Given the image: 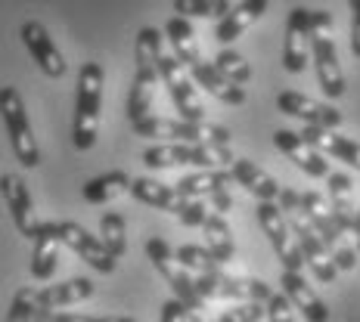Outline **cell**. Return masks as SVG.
<instances>
[{
	"label": "cell",
	"instance_id": "35",
	"mask_svg": "<svg viewBox=\"0 0 360 322\" xmlns=\"http://www.w3.org/2000/svg\"><path fill=\"white\" fill-rule=\"evenodd\" d=\"M37 295H41V291H34L32 286H22L16 295H13V304H10V310H6L4 322H34V316H37Z\"/></svg>",
	"mask_w": 360,
	"mask_h": 322
},
{
	"label": "cell",
	"instance_id": "6",
	"mask_svg": "<svg viewBox=\"0 0 360 322\" xmlns=\"http://www.w3.org/2000/svg\"><path fill=\"white\" fill-rule=\"evenodd\" d=\"M302 211H304L307 220H311V227L320 233V239L326 242V248L333 251L339 269H345V273L354 269L360 251H354V245L348 242V229H345L342 220L335 217L329 199H323L320 192H314V189H307V192H302Z\"/></svg>",
	"mask_w": 360,
	"mask_h": 322
},
{
	"label": "cell",
	"instance_id": "4",
	"mask_svg": "<svg viewBox=\"0 0 360 322\" xmlns=\"http://www.w3.org/2000/svg\"><path fill=\"white\" fill-rule=\"evenodd\" d=\"M134 133L146 140H171V143H224L230 146L233 133L212 121H190V118H159L146 115L131 121Z\"/></svg>",
	"mask_w": 360,
	"mask_h": 322
},
{
	"label": "cell",
	"instance_id": "43",
	"mask_svg": "<svg viewBox=\"0 0 360 322\" xmlns=\"http://www.w3.org/2000/svg\"><path fill=\"white\" fill-rule=\"evenodd\" d=\"M276 201H280V208H283L286 214H292V211H302V192L292 189V186H286V189L280 192V199H276Z\"/></svg>",
	"mask_w": 360,
	"mask_h": 322
},
{
	"label": "cell",
	"instance_id": "28",
	"mask_svg": "<svg viewBox=\"0 0 360 322\" xmlns=\"http://www.w3.org/2000/svg\"><path fill=\"white\" fill-rule=\"evenodd\" d=\"M124 192H131V177L124 170H109V174H100L81 186V196L87 205H109V201L122 199Z\"/></svg>",
	"mask_w": 360,
	"mask_h": 322
},
{
	"label": "cell",
	"instance_id": "9",
	"mask_svg": "<svg viewBox=\"0 0 360 322\" xmlns=\"http://www.w3.org/2000/svg\"><path fill=\"white\" fill-rule=\"evenodd\" d=\"M255 214H258V227H261V233L267 236V242L274 245L280 264L286 269H302L304 254H302V245H298V236L292 233V227H289L286 211H283L280 205H274V201H258Z\"/></svg>",
	"mask_w": 360,
	"mask_h": 322
},
{
	"label": "cell",
	"instance_id": "37",
	"mask_svg": "<svg viewBox=\"0 0 360 322\" xmlns=\"http://www.w3.org/2000/svg\"><path fill=\"white\" fill-rule=\"evenodd\" d=\"M267 319L270 322H295V304L289 301L286 291H274L267 301Z\"/></svg>",
	"mask_w": 360,
	"mask_h": 322
},
{
	"label": "cell",
	"instance_id": "15",
	"mask_svg": "<svg viewBox=\"0 0 360 322\" xmlns=\"http://www.w3.org/2000/svg\"><path fill=\"white\" fill-rule=\"evenodd\" d=\"M59 236H63V242L69 245V248L78 254V257H84L87 264L96 269V273H103V276H112V273H115L118 257L106 248V245H103L100 236H90L87 229L81 227V223L63 220V223H59Z\"/></svg>",
	"mask_w": 360,
	"mask_h": 322
},
{
	"label": "cell",
	"instance_id": "36",
	"mask_svg": "<svg viewBox=\"0 0 360 322\" xmlns=\"http://www.w3.org/2000/svg\"><path fill=\"white\" fill-rule=\"evenodd\" d=\"M267 316L264 301H236L230 310H224L217 322H261Z\"/></svg>",
	"mask_w": 360,
	"mask_h": 322
},
{
	"label": "cell",
	"instance_id": "17",
	"mask_svg": "<svg viewBox=\"0 0 360 322\" xmlns=\"http://www.w3.org/2000/svg\"><path fill=\"white\" fill-rule=\"evenodd\" d=\"M276 109L286 112L292 118H302L304 124H314V127H335V130H339L345 121V115L335 106L311 100V96L295 93V90H283V93L276 96Z\"/></svg>",
	"mask_w": 360,
	"mask_h": 322
},
{
	"label": "cell",
	"instance_id": "14",
	"mask_svg": "<svg viewBox=\"0 0 360 322\" xmlns=\"http://www.w3.org/2000/svg\"><path fill=\"white\" fill-rule=\"evenodd\" d=\"M311 59H314V69H317V78H320V90H323L329 100L345 96L348 87H345V72L339 62V47H335V37H329V32H314Z\"/></svg>",
	"mask_w": 360,
	"mask_h": 322
},
{
	"label": "cell",
	"instance_id": "32",
	"mask_svg": "<svg viewBox=\"0 0 360 322\" xmlns=\"http://www.w3.org/2000/svg\"><path fill=\"white\" fill-rule=\"evenodd\" d=\"M230 10V0H174V13L186 19H224Z\"/></svg>",
	"mask_w": 360,
	"mask_h": 322
},
{
	"label": "cell",
	"instance_id": "10",
	"mask_svg": "<svg viewBox=\"0 0 360 322\" xmlns=\"http://www.w3.org/2000/svg\"><path fill=\"white\" fill-rule=\"evenodd\" d=\"M289 217V227L292 233L298 236V245H302V254H304V267L314 273V279L323 282V286H333L335 276L342 273L339 264H335L333 251L326 248V242L320 239V233L311 227V220L304 217V211H292Z\"/></svg>",
	"mask_w": 360,
	"mask_h": 322
},
{
	"label": "cell",
	"instance_id": "13",
	"mask_svg": "<svg viewBox=\"0 0 360 322\" xmlns=\"http://www.w3.org/2000/svg\"><path fill=\"white\" fill-rule=\"evenodd\" d=\"M0 192H4V205H6V211H10L13 223H16V229L34 242L37 233H41V227H44V220H37L28 183L19 174H4L0 177Z\"/></svg>",
	"mask_w": 360,
	"mask_h": 322
},
{
	"label": "cell",
	"instance_id": "30",
	"mask_svg": "<svg viewBox=\"0 0 360 322\" xmlns=\"http://www.w3.org/2000/svg\"><path fill=\"white\" fill-rule=\"evenodd\" d=\"M202 229H205L208 251H212L224 267L233 264L236 260V242H233V229H230V223L224 220V214H208V220H205Z\"/></svg>",
	"mask_w": 360,
	"mask_h": 322
},
{
	"label": "cell",
	"instance_id": "31",
	"mask_svg": "<svg viewBox=\"0 0 360 322\" xmlns=\"http://www.w3.org/2000/svg\"><path fill=\"white\" fill-rule=\"evenodd\" d=\"M100 239L115 257H124L127 254V223H124V217L115 214V211L103 214L100 217Z\"/></svg>",
	"mask_w": 360,
	"mask_h": 322
},
{
	"label": "cell",
	"instance_id": "5",
	"mask_svg": "<svg viewBox=\"0 0 360 322\" xmlns=\"http://www.w3.org/2000/svg\"><path fill=\"white\" fill-rule=\"evenodd\" d=\"M329 28H333V13L295 6L286 19V34H283V69L289 74H302L307 69L314 32H329Z\"/></svg>",
	"mask_w": 360,
	"mask_h": 322
},
{
	"label": "cell",
	"instance_id": "21",
	"mask_svg": "<svg viewBox=\"0 0 360 322\" xmlns=\"http://www.w3.org/2000/svg\"><path fill=\"white\" fill-rule=\"evenodd\" d=\"M59 245L63 236H59V223L56 220H44L41 233L34 239V254H32V276L37 282H50L59 267Z\"/></svg>",
	"mask_w": 360,
	"mask_h": 322
},
{
	"label": "cell",
	"instance_id": "39",
	"mask_svg": "<svg viewBox=\"0 0 360 322\" xmlns=\"http://www.w3.org/2000/svg\"><path fill=\"white\" fill-rule=\"evenodd\" d=\"M50 322H137L134 316H84V313H56L47 310Z\"/></svg>",
	"mask_w": 360,
	"mask_h": 322
},
{
	"label": "cell",
	"instance_id": "1",
	"mask_svg": "<svg viewBox=\"0 0 360 322\" xmlns=\"http://www.w3.org/2000/svg\"><path fill=\"white\" fill-rule=\"evenodd\" d=\"M162 37L159 28H140L137 41H134V84L127 93V121H137L146 118L153 112V100H155V87L162 81Z\"/></svg>",
	"mask_w": 360,
	"mask_h": 322
},
{
	"label": "cell",
	"instance_id": "38",
	"mask_svg": "<svg viewBox=\"0 0 360 322\" xmlns=\"http://www.w3.org/2000/svg\"><path fill=\"white\" fill-rule=\"evenodd\" d=\"M177 220L184 223V227H205L208 220V205L202 199H190V205L184 208V211L177 214Z\"/></svg>",
	"mask_w": 360,
	"mask_h": 322
},
{
	"label": "cell",
	"instance_id": "44",
	"mask_svg": "<svg viewBox=\"0 0 360 322\" xmlns=\"http://www.w3.org/2000/svg\"><path fill=\"white\" fill-rule=\"evenodd\" d=\"M190 322H212V319L202 316V310H190Z\"/></svg>",
	"mask_w": 360,
	"mask_h": 322
},
{
	"label": "cell",
	"instance_id": "7",
	"mask_svg": "<svg viewBox=\"0 0 360 322\" xmlns=\"http://www.w3.org/2000/svg\"><path fill=\"white\" fill-rule=\"evenodd\" d=\"M0 115H4V130L10 137V149L22 168H37L41 164V149H37L34 130L28 124L25 102H22L16 87H0Z\"/></svg>",
	"mask_w": 360,
	"mask_h": 322
},
{
	"label": "cell",
	"instance_id": "47",
	"mask_svg": "<svg viewBox=\"0 0 360 322\" xmlns=\"http://www.w3.org/2000/svg\"><path fill=\"white\" fill-rule=\"evenodd\" d=\"M357 251H360V236H357Z\"/></svg>",
	"mask_w": 360,
	"mask_h": 322
},
{
	"label": "cell",
	"instance_id": "42",
	"mask_svg": "<svg viewBox=\"0 0 360 322\" xmlns=\"http://www.w3.org/2000/svg\"><path fill=\"white\" fill-rule=\"evenodd\" d=\"M351 6V53L360 59V0H348Z\"/></svg>",
	"mask_w": 360,
	"mask_h": 322
},
{
	"label": "cell",
	"instance_id": "40",
	"mask_svg": "<svg viewBox=\"0 0 360 322\" xmlns=\"http://www.w3.org/2000/svg\"><path fill=\"white\" fill-rule=\"evenodd\" d=\"M159 322H190V307L180 301V297H171V301L162 304Z\"/></svg>",
	"mask_w": 360,
	"mask_h": 322
},
{
	"label": "cell",
	"instance_id": "26",
	"mask_svg": "<svg viewBox=\"0 0 360 322\" xmlns=\"http://www.w3.org/2000/svg\"><path fill=\"white\" fill-rule=\"evenodd\" d=\"M94 291H96L94 282L78 276V279L41 288V295H37V307H41V310H63V307H72V304H81V301H87V297H94Z\"/></svg>",
	"mask_w": 360,
	"mask_h": 322
},
{
	"label": "cell",
	"instance_id": "2",
	"mask_svg": "<svg viewBox=\"0 0 360 322\" xmlns=\"http://www.w3.org/2000/svg\"><path fill=\"white\" fill-rule=\"evenodd\" d=\"M103 84H106V72L100 62H84L78 69V90H75V149L87 152L96 143V130H100V109H103Z\"/></svg>",
	"mask_w": 360,
	"mask_h": 322
},
{
	"label": "cell",
	"instance_id": "16",
	"mask_svg": "<svg viewBox=\"0 0 360 322\" xmlns=\"http://www.w3.org/2000/svg\"><path fill=\"white\" fill-rule=\"evenodd\" d=\"M19 34H22L25 50L37 62V69L47 74V78H63L65 74V56H63V50L56 47V41L50 37L47 28H44L37 19H28Z\"/></svg>",
	"mask_w": 360,
	"mask_h": 322
},
{
	"label": "cell",
	"instance_id": "18",
	"mask_svg": "<svg viewBox=\"0 0 360 322\" xmlns=\"http://www.w3.org/2000/svg\"><path fill=\"white\" fill-rule=\"evenodd\" d=\"M280 288L289 295V301L295 304V310L302 313L307 322H329V310L320 301V295L307 286V279L302 276V269H280Z\"/></svg>",
	"mask_w": 360,
	"mask_h": 322
},
{
	"label": "cell",
	"instance_id": "11",
	"mask_svg": "<svg viewBox=\"0 0 360 322\" xmlns=\"http://www.w3.org/2000/svg\"><path fill=\"white\" fill-rule=\"evenodd\" d=\"M162 84L168 87L171 102L180 112V118H190V121H208V112L202 106L193 78L184 72V62L177 56H162Z\"/></svg>",
	"mask_w": 360,
	"mask_h": 322
},
{
	"label": "cell",
	"instance_id": "25",
	"mask_svg": "<svg viewBox=\"0 0 360 322\" xmlns=\"http://www.w3.org/2000/svg\"><path fill=\"white\" fill-rule=\"evenodd\" d=\"M230 170H233L236 183L243 186V189H249L258 201H276V199H280L283 186L276 183V180L270 177L264 168H258L255 161H249V159H236Z\"/></svg>",
	"mask_w": 360,
	"mask_h": 322
},
{
	"label": "cell",
	"instance_id": "45",
	"mask_svg": "<svg viewBox=\"0 0 360 322\" xmlns=\"http://www.w3.org/2000/svg\"><path fill=\"white\" fill-rule=\"evenodd\" d=\"M34 322H50V316H47V310H41V307H37V316H34Z\"/></svg>",
	"mask_w": 360,
	"mask_h": 322
},
{
	"label": "cell",
	"instance_id": "33",
	"mask_svg": "<svg viewBox=\"0 0 360 322\" xmlns=\"http://www.w3.org/2000/svg\"><path fill=\"white\" fill-rule=\"evenodd\" d=\"M177 257H180V264H184L186 269H193V273H214V269L224 267L221 260L208 251V245L205 248H202V245H180Z\"/></svg>",
	"mask_w": 360,
	"mask_h": 322
},
{
	"label": "cell",
	"instance_id": "24",
	"mask_svg": "<svg viewBox=\"0 0 360 322\" xmlns=\"http://www.w3.org/2000/svg\"><path fill=\"white\" fill-rule=\"evenodd\" d=\"M177 189L184 192L186 199H208L212 192H221V189H233L236 183V177H233V170H227V168H208V170H196V174H186V177H180L177 180Z\"/></svg>",
	"mask_w": 360,
	"mask_h": 322
},
{
	"label": "cell",
	"instance_id": "19",
	"mask_svg": "<svg viewBox=\"0 0 360 322\" xmlns=\"http://www.w3.org/2000/svg\"><path fill=\"white\" fill-rule=\"evenodd\" d=\"M190 72H193V81H196L202 90H208L214 100L227 102V106H245V100H249V96H245V87L236 84V81H230L214 62L199 59V62L190 65Z\"/></svg>",
	"mask_w": 360,
	"mask_h": 322
},
{
	"label": "cell",
	"instance_id": "23",
	"mask_svg": "<svg viewBox=\"0 0 360 322\" xmlns=\"http://www.w3.org/2000/svg\"><path fill=\"white\" fill-rule=\"evenodd\" d=\"M267 4H270V0H243V4H236L233 10L227 13V16L217 19L214 37L224 43V47H230V43H233L239 34L249 32L255 22L264 16V13H267Z\"/></svg>",
	"mask_w": 360,
	"mask_h": 322
},
{
	"label": "cell",
	"instance_id": "8",
	"mask_svg": "<svg viewBox=\"0 0 360 322\" xmlns=\"http://www.w3.org/2000/svg\"><path fill=\"white\" fill-rule=\"evenodd\" d=\"M146 257L153 260V267L165 276V282L171 286L174 297H180V301L190 307V310H205V304H208V301L199 295L196 276H190L193 269H186L184 264H180L177 251H171V245L165 242V239H159V236L146 239Z\"/></svg>",
	"mask_w": 360,
	"mask_h": 322
},
{
	"label": "cell",
	"instance_id": "22",
	"mask_svg": "<svg viewBox=\"0 0 360 322\" xmlns=\"http://www.w3.org/2000/svg\"><path fill=\"white\" fill-rule=\"evenodd\" d=\"M302 133L317 149H323L326 155H333V159H339V161L348 164V168L360 170V143H357V140L345 137V133H339L335 127H314V124H304Z\"/></svg>",
	"mask_w": 360,
	"mask_h": 322
},
{
	"label": "cell",
	"instance_id": "12",
	"mask_svg": "<svg viewBox=\"0 0 360 322\" xmlns=\"http://www.w3.org/2000/svg\"><path fill=\"white\" fill-rule=\"evenodd\" d=\"M274 146L280 149V152L307 177L326 180L329 174H333V168H329V161H326V152L314 146L304 133H295V130L280 127V130H274Z\"/></svg>",
	"mask_w": 360,
	"mask_h": 322
},
{
	"label": "cell",
	"instance_id": "29",
	"mask_svg": "<svg viewBox=\"0 0 360 322\" xmlns=\"http://www.w3.org/2000/svg\"><path fill=\"white\" fill-rule=\"evenodd\" d=\"M165 37L171 41L174 56L184 65H193V62H199V59H202L199 41H196V28H193V22L186 16H171L168 25H165Z\"/></svg>",
	"mask_w": 360,
	"mask_h": 322
},
{
	"label": "cell",
	"instance_id": "46",
	"mask_svg": "<svg viewBox=\"0 0 360 322\" xmlns=\"http://www.w3.org/2000/svg\"><path fill=\"white\" fill-rule=\"evenodd\" d=\"M357 236H360V208H357Z\"/></svg>",
	"mask_w": 360,
	"mask_h": 322
},
{
	"label": "cell",
	"instance_id": "20",
	"mask_svg": "<svg viewBox=\"0 0 360 322\" xmlns=\"http://www.w3.org/2000/svg\"><path fill=\"white\" fill-rule=\"evenodd\" d=\"M131 196L149 208H159V211H168V214H180L186 205H190V199H186L177 186L159 183V180H153V177H134Z\"/></svg>",
	"mask_w": 360,
	"mask_h": 322
},
{
	"label": "cell",
	"instance_id": "41",
	"mask_svg": "<svg viewBox=\"0 0 360 322\" xmlns=\"http://www.w3.org/2000/svg\"><path fill=\"white\" fill-rule=\"evenodd\" d=\"M208 205H212L214 214H230L236 208V199H233V189H221V192H212L208 196Z\"/></svg>",
	"mask_w": 360,
	"mask_h": 322
},
{
	"label": "cell",
	"instance_id": "27",
	"mask_svg": "<svg viewBox=\"0 0 360 322\" xmlns=\"http://www.w3.org/2000/svg\"><path fill=\"white\" fill-rule=\"evenodd\" d=\"M329 186V205H333L335 217L342 220V227L348 233H357V205H354V180L348 174H329L326 177Z\"/></svg>",
	"mask_w": 360,
	"mask_h": 322
},
{
	"label": "cell",
	"instance_id": "3",
	"mask_svg": "<svg viewBox=\"0 0 360 322\" xmlns=\"http://www.w3.org/2000/svg\"><path fill=\"white\" fill-rule=\"evenodd\" d=\"M233 149L224 143H159L143 152V164L149 170L177 168V164H193V168H233Z\"/></svg>",
	"mask_w": 360,
	"mask_h": 322
},
{
	"label": "cell",
	"instance_id": "34",
	"mask_svg": "<svg viewBox=\"0 0 360 322\" xmlns=\"http://www.w3.org/2000/svg\"><path fill=\"white\" fill-rule=\"evenodd\" d=\"M214 65L227 74L230 81H236V84H249V81H252V65L245 62V56L236 53L233 47H224L221 53L214 56Z\"/></svg>",
	"mask_w": 360,
	"mask_h": 322
}]
</instances>
